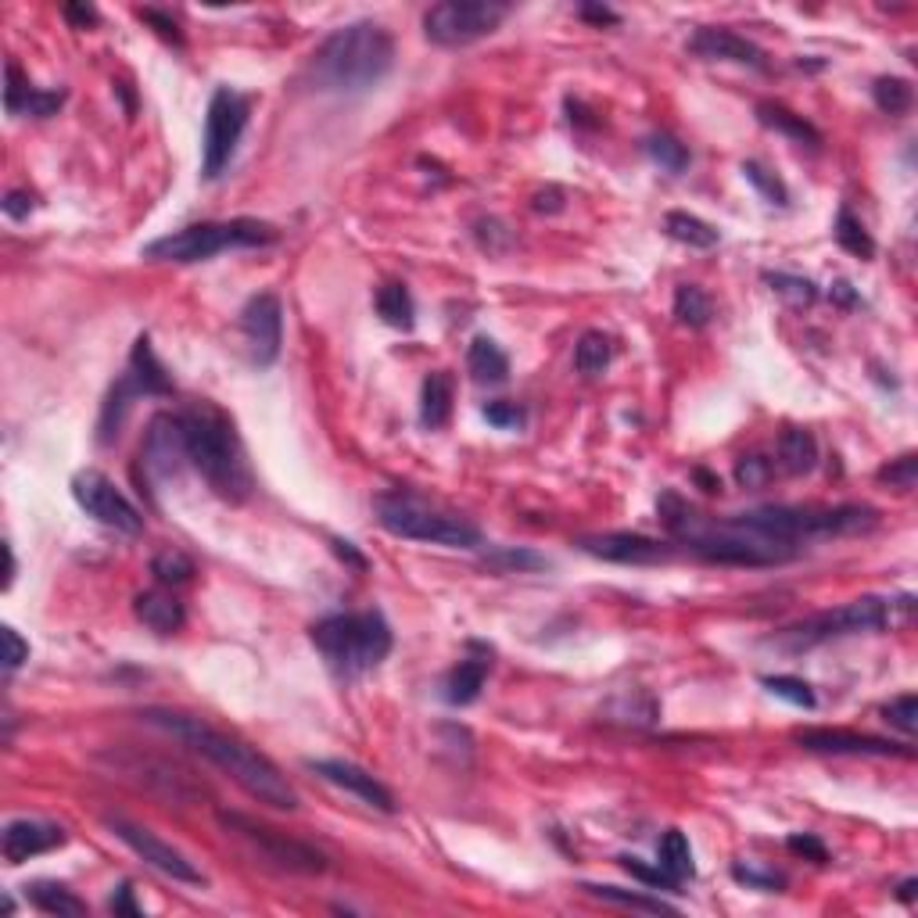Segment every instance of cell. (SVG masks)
Returning a JSON list of instances; mask_svg holds the SVG:
<instances>
[{
    "label": "cell",
    "mask_w": 918,
    "mask_h": 918,
    "mask_svg": "<svg viewBox=\"0 0 918 918\" xmlns=\"http://www.w3.org/2000/svg\"><path fill=\"white\" fill-rule=\"evenodd\" d=\"M140 718L154 729L176 735L179 743L198 749L201 757H209L216 768H223L244 793L258 800V804L277 807V811L299 807V793H294V786L280 775V768L266 754H258L255 746L241 743L237 735H226V732L212 729L209 721L184 714V710H170V707H148V710H140Z\"/></svg>",
    "instance_id": "6da1fadb"
},
{
    "label": "cell",
    "mask_w": 918,
    "mask_h": 918,
    "mask_svg": "<svg viewBox=\"0 0 918 918\" xmlns=\"http://www.w3.org/2000/svg\"><path fill=\"white\" fill-rule=\"evenodd\" d=\"M395 65V36L377 22H348L316 47L309 83L327 94H363Z\"/></svg>",
    "instance_id": "7a4b0ae2"
},
{
    "label": "cell",
    "mask_w": 918,
    "mask_h": 918,
    "mask_svg": "<svg viewBox=\"0 0 918 918\" xmlns=\"http://www.w3.org/2000/svg\"><path fill=\"white\" fill-rule=\"evenodd\" d=\"M179 423H184L190 467L205 477V485L226 502L248 499L255 481L234 420L212 403H194L179 412Z\"/></svg>",
    "instance_id": "3957f363"
},
{
    "label": "cell",
    "mask_w": 918,
    "mask_h": 918,
    "mask_svg": "<svg viewBox=\"0 0 918 918\" xmlns=\"http://www.w3.org/2000/svg\"><path fill=\"white\" fill-rule=\"evenodd\" d=\"M313 646L319 656L327 661V667L338 678L352 682L359 675H367L381 661H387L392 653V628L377 611L363 614H330L313 625Z\"/></svg>",
    "instance_id": "277c9868"
},
{
    "label": "cell",
    "mask_w": 918,
    "mask_h": 918,
    "mask_svg": "<svg viewBox=\"0 0 918 918\" xmlns=\"http://www.w3.org/2000/svg\"><path fill=\"white\" fill-rule=\"evenodd\" d=\"M373 513H377V524L387 535L395 538H409V542H431V546H445V549H477L481 546V532L463 521L456 513H445L431 507L428 499L412 496V491H381L373 499Z\"/></svg>",
    "instance_id": "5b68a950"
},
{
    "label": "cell",
    "mask_w": 918,
    "mask_h": 918,
    "mask_svg": "<svg viewBox=\"0 0 918 918\" xmlns=\"http://www.w3.org/2000/svg\"><path fill=\"white\" fill-rule=\"evenodd\" d=\"M277 226L263 223V219H226V223H198L184 226L176 234H165L159 241L144 244V258L154 263H205L219 252L230 248H266L277 244Z\"/></svg>",
    "instance_id": "8992f818"
},
{
    "label": "cell",
    "mask_w": 918,
    "mask_h": 918,
    "mask_svg": "<svg viewBox=\"0 0 918 918\" xmlns=\"http://www.w3.org/2000/svg\"><path fill=\"white\" fill-rule=\"evenodd\" d=\"M886 625H890L886 600L861 596V600H850L844 606H836V611H822V614H811L804 620H797V625L782 628L779 636H775V642L800 653V650H811V646H822L829 639L858 636V631H879Z\"/></svg>",
    "instance_id": "52a82bcc"
},
{
    "label": "cell",
    "mask_w": 918,
    "mask_h": 918,
    "mask_svg": "<svg viewBox=\"0 0 918 918\" xmlns=\"http://www.w3.org/2000/svg\"><path fill=\"white\" fill-rule=\"evenodd\" d=\"M216 818H219V825H223V829H226L230 836H237L241 844L248 847L258 861L274 864V869H280V872L323 875V872L330 869L327 855H319L316 847L302 844V839L283 836V833H277V829H269V825L248 818V814H241V811H219Z\"/></svg>",
    "instance_id": "ba28073f"
},
{
    "label": "cell",
    "mask_w": 918,
    "mask_h": 918,
    "mask_svg": "<svg viewBox=\"0 0 918 918\" xmlns=\"http://www.w3.org/2000/svg\"><path fill=\"white\" fill-rule=\"evenodd\" d=\"M507 15L502 0H442L423 11V36L438 47H467L496 33Z\"/></svg>",
    "instance_id": "9c48e42d"
},
{
    "label": "cell",
    "mask_w": 918,
    "mask_h": 918,
    "mask_svg": "<svg viewBox=\"0 0 918 918\" xmlns=\"http://www.w3.org/2000/svg\"><path fill=\"white\" fill-rule=\"evenodd\" d=\"M248 112H252L248 97H241L237 90L219 86L212 94L209 112H205V148H201V173L209 179H216L230 165V159H234L244 126H248Z\"/></svg>",
    "instance_id": "30bf717a"
},
{
    "label": "cell",
    "mask_w": 918,
    "mask_h": 918,
    "mask_svg": "<svg viewBox=\"0 0 918 918\" xmlns=\"http://www.w3.org/2000/svg\"><path fill=\"white\" fill-rule=\"evenodd\" d=\"M72 499L80 502V510L86 516H94L97 524L112 527L119 535H140L144 532V513L129 502L112 477L101 470H80L72 477Z\"/></svg>",
    "instance_id": "8fae6325"
},
{
    "label": "cell",
    "mask_w": 918,
    "mask_h": 918,
    "mask_svg": "<svg viewBox=\"0 0 918 918\" xmlns=\"http://www.w3.org/2000/svg\"><path fill=\"white\" fill-rule=\"evenodd\" d=\"M105 825L112 829L115 839H123V844L133 850V855L144 864H151L154 872L170 875V879H176V883H187V886H205V875L194 869V861L187 855H179L173 844L159 839L151 829H144V825H137V822H129V818H119V814L105 818Z\"/></svg>",
    "instance_id": "7c38bea8"
},
{
    "label": "cell",
    "mask_w": 918,
    "mask_h": 918,
    "mask_svg": "<svg viewBox=\"0 0 918 918\" xmlns=\"http://www.w3.org/2000/svg\"><path fill=\"white\" fill-rule=\"evenodd\" d=\"M241 334L255 367H274L283 345V309L277 294H255L241 309Z\"/></svg>",
    "instance_id": "4fadbf2b"
},
{
    "label": "cell",
    "mask_w": 918,
    "mask_h": 918,
    "mask_svg": "<svg viewBox=\"0 0 918 918\" xmlns=\"http://www.w3.org/2000/svg\"><path fill=\"white\" fill-rule=\"evenodd\" d=\"M140 460H144V467H148V474L154 477V481H170V477H176L179 470H184V463H190L179 412H159V417L148 423Z\"/></svg>",
    "instance_id": "5bb4252c"
},
{
    "label": "cell",
    "mask_w": 918,
    "mask_h": 918,
    "mask_svg": "<svg viewBox=\"0 0 918 918\" xmlns=\"http://www.w3.org/2000/svg\"><path fill=\"white\" fill-rule=\"evenodd\" d=\"M574 546L581 553L596 556V560L606 563H664L675 556V546L650 535H636V532H606V535H581Z\"/></svg>",
    "instance_id": "9a60e30c"
},
{
    "label": "cell",
    "mask_w": 918,
    "mask_h": 918,
    "mask_svg": "<svg viewBox=\"0 0 918 918\" xmlns=\"http://www.w3.org/2000/svg\"><path fill=\"white\" fill-rule=\"evenodd\" d=\"M797 746L811 754H850V757H911V746H897L879 735L850 732V729H800L793 732Z\"/></svg>",
    "instance_id": "2e32d148"
},
{
    "label": "cell",
    "mask_w": 918,
    "mask_h": 918,
    "mask_svg": "<svg viewBox=\"0 0 918 918\" xmlns=\"http://www.w3.org/2000/svg\"><path fill=\"white\" fill-rule=\"evenodd\" d=\"M309 768H313L323 782H330V786H338V790H348L352 797L363 800L367 807L373 811H381V814H395V797L392 790L381 782V779H373V775L367 768H359L352 765V760H341V757H319V760H309Z\"/></svg>",
    "instance_id": "e0dca14e"
},
{
    "label": "cell",
    "mask_w": 918,
    "mask_h": 918,
    "mask_svg": "<svg viewBox=\"0 0 918 918\" xmlns=\"http://www.w3.org/2000/svg\"><path fill=\"white\" fill-rule=\"evenodd\" d=\"M689 55L704 58V61H735V65H749V69H765V50H760L754 40L746 36L721 30V25H700L689 36Z\"/></svg>",
    "instance_id": "ac0fdd59"
},
{
    "label": "cell",
    "mask_w": 918,
    "mask_h": 918,
    "mask_svg": "<svg viewBox=\"0 0 918 918\" xmlns=\"http://www.w3.org/2000/svg\"><path fill=\"white\" fill-rule=\"evenodd\" d=\"M65 829L61 825H50V822H36V818H15L4 825V839H0V847H4V861L8 864H22L36 855H47V850H55L65 844Z\"/></svg>",
    "instance_id": "d6986e66"
},
{
    "label": "cell",
    "mask_w": 918,
    "mask_h": 918,
    "mask_svg": "<svg viewBox=\"0 0 918 918\" xmlns=\"http://www.w3.org/2000/svg\"><path fill=\"white\" fill-rule=\"evenodd\" d=\"M4 105L11 115H33V119H47V115H55L65 105V94L61 90H36L30 80H25V72L19 69L15 61H8L4 69Z\"/></svg>",
    "instance_id": "ffe728a7"
},
{
    "label": "cell",
    "mask_w": 918,
    "mask_h": 918,
    "mask_svg": "<svg viewBox=\"0 0 918 918\" xmlns=\"http://www.w3.org/2000/svg\"><path fill=\"white\" fill-rule=\"evenodd\" d=\"M133 614L137 620L144 628L151 631H159V636H173V631L184 628V603H179L173 592H165V589H148V592H140V596L133 600Z\"/></svg>",
    "instance_id": "44dd1931"
},
{
    "label": "cell",
    "mask_w": 918,
    "mask_h": 918,
    "mask_svg": "<svg viewBox=\"0 0 918 918\" xmlns=\"http://www.w3.org/2000/svg\"><path fill=\"white\" fill-rule=\"evenodd\" d=\"M126 373L133 377L140 395H173V377L159 363V356H154L148 334H140V338L133 341V352H129V370Z\"/></svg>",
    "instance_id": "7402d4cb"
},
{
    "label": "cell",
    "mask_w": 918,
    "mask_h": 918,
    "mask_svg": "<svg viewBox=\"0 0 918 918\" xmlns=\"http://www.w3.org/2000/svg\"><path fill=\"white\" fill-rule=\"evenodd\" d=\"M488 664L491 661H477V656H467V661H460L456 667L445 675V685H442V696H445V704L452 707H467L474 704L477 696H481L485 689V678H488Z\"/></svg>",
    "instance_id": "603a6c76"
},
{
    "label": "cell",
    "mask_w": 918,
    "mask_h": 918,
    "mask_svg": "<svg viewBox=\"0 0 918 918\" xmlns=\"http://www.w3.org/2000/svg\"><path fill=\"white\" fill-rule=\"evenodd\" d=\"M452 417V377L445 370H434L423 377V387H420V423L423 428H445Z\"/></svg>",
    "instance_id": "cb8c5ba5"
},
{
    "label": "cell",
    "mask_w": 918,
    "mask_h": 918,
    "mask_svg": "<svg viewBox=\"0 0 918 918\" xmlns=\"http://www.w3.org/2000/svg\"><path fill=\"white\" fill-rule=\"evenodd\" d=\"M757 119H760V126L779 129V133L797 140V144H807V148L822 144V133L804 119V115L790 112L786 105H775V101H760V105H757Z\"/></svg>",
    "instance_id": "d4e9b609"
},
{
    "label": "cell",
    "mask_w": 918,
    "mask_h": 918,
    "mask_svg": "<svg viewBox=\"0 0 918 918\" xmlns=\"http://www.w3.org/2000/svg\"><path fill=\"white\" fill-rule=\"evenodd\" d=\"M25 890H30L33 908L44 911V915H55V918H80V915H86V900H80L69 886H61V883L40 879V883H33V886H25Z\"/></svg>",
    "instance_id": "484cf974"
},
{
    "label": "cell",
    "mask_w": 918,
    "mask_h": 918,
    "mask_svg": "<svg viewBox=\"0 0 918 918\" xmlns=\"http://www.w3.org/2000/svg\"><path fill=\"white\" fill-rule=\"evenodd\" d=\"M467 370L477 384H502L510 377V359L491 338H474L467 352Z\"/></svg>",
    "instance_id": "4316f807"
},
{
    "label": "cell",
    "mask_w": 918,
    "mask_h": 918,
    "mask_svg": "<svg viewBox=\"0 0 918 918\" xmlns=\"http://www.w3.org/2000/svg\"><path fill=\"white\" fill-rule=\"evenodd\" d=\"M818 463V442L804 428H790L779 434V467L786 474H811Z\"/></svg>",
    "instance_id": "83f0119b"
},
{
    "label": "cell",
    "mask_w": 918,
    "mask_h": 918,
    "mask_svg": "<svg viewBox=\"0 0 918 918\" xmlns=\"http://www.w3.org/2000/svg\"><path fill=\"white\" fill-rule=\"evenodd\" d=\"M581 890L606 904H617V908H631V911H646V915H678L675 904H667L664 897L639 894V890H620V886H603V883H585Z\"/></svg>",
    "instance_id": "f1b7e54d"
},
{
    "label": "cell",
    "mask_w": 918,
    "mask_h": 918,
    "mask_svg": "<svg viewBox=\"0 0 918 918\" xmlns=\"http://www.w3.org/2000/svg\"><path fill=\"white\" fill-rule=\"evenodd\" d=\"M140 392H137V384H133V377H129V373H123L119 381H115V387L108 392V403H105V409H101V423H97V438H101V445H108V442H115V438H119V428H123V417H126V409L133 406V398H137Z\"/></svg>",
    "instance_id": "f546056e"
},
{
    "label": "cell",
    "mask_w": 918,
    "mask_h": 918,
    "mask_svg": "<svg viewBox=\"0 0 918 918\" xmlns=\"http://www.w3.org/2000/svg\"><path fill=\"white\" fill-rule=\"evenodd\" d=\"M656 864L675 879V883H685V879L696 875V864H693V847L689 839H685L682 829H667L664 839L656 844Z\"/></svg>",
    "instance_id": "4dcf8cb0"
},
{
    "label": "cell",
    "mask_w": 918,
    "mask_h": 918,
    "mask_svg": "<svg viewBox=\"0 0 918 918\" xmlns=\"http://www.w3.org/2000/svg\"><path fill=\"white\" fill-rule=\"evenodd\" d=\"M377 313L387 327L412 330V323H417V305H412V294L406 283H384L377 291Z\"/></svg>",
    "instance_id": "1f68e13d"
},
{
    "label": "cell",
    "mask_w": 918,
    "mask_h": 918,
    "mask_svg": "<svg viewBox=\"0 0 918 918\" xmlns=\"http://www.w3.org/2000/svg\"><path fill=\"white\" fill-rule=\"evenodd\" d=\"M664 230L671 237H675L678 244H689V248H714V244L721 241V234L710 223H704L700 216H689V212H667L664 216Z\"/></svg>",
    "instance_id": "d6a6232c"
},
{
    "label": "cell",
    "mask_w": 918,
    "mask_h": 918,
    "mask_svg": "<svg viewBox=\"0 0 918 918\" xmlns=\"http://www.w3.org/2000/svg\"><path fill=\"white\" fill-rule=\"evenodd\" d=\"M614 359V341L611 334L603 330H585L574 345V367L578 373H585V377H596L606 367H611Z\"/></svg>",
    "instance_id": "836d02e7"
},
{
    "label": "cell",
    "mask_w": 918,
    "mask_h": 918,
    "mask_svg": "<svg viewBox=\"0 0 918 918\" xmlns=\"http://www.w3.org/2000/svg\"><path fill=\"white\" fill-rule=\"evenodd\" d=\"M675 319L682 323V327H693V330H700L710 323V316H714V305H710L707 299V291L700 288V283H678L675 288Z\"/></svg>",
    "instance_id": "e575fe53"
},
{
    "label": "cell",
    "mask_w": 918,
    "mask_h": 918,
    "mask_svg": "<svg viewBox=\"0 0 918 918\" xmlns=\"http://www.w3.org/2000/svg\"><path fill=\"white\" fill-rule=\"evenodd\" d=\"M911 97H915V90H911L908 80H900V75H879V80L872 83L875 108L886 112V115H904L911 108Z\"/></svg>",
    "instance_id": "d590c367"
},
{
    "label": "cell",
    "mask_w": 918,
    "mask_h": 918,
    "mask_svg": "<svg viewBox=\"0 0 918 918\" xmlns=\"http://www.w3.org/2000/svg\"><path fill=\"white\" fill-rule=\"evenodd\" d=\"M836 244L844 252H850V255H858V258H872L875 255V241L869 237V230H864L858 219H855V212L850 209H839V216H836Z\"/></svg>",
    "instance_id": "8d00e7d4"
},
{
    "label": "cell",
    "mask_w": 918,
    "mask_h": 918,
    "mask_svg": "<svg viewBox=\"0 0 918 918\" xmlns=\"http://www.w3.org/2000/svg\"><path fill=\"white\" fill-rule=\"evenodd\" d=\"M485 563L488 567H496V571H516V574H527V571H546L549 560L546 556H538L532 549H496V553H488L485 556Z\"/></svg>",
    "instance_id": "74e56055"
},
{
    "label": "cell",
    "mask_w": 918,
    "mask_h": 918,
    "mask_svg": "<svg viewBox=\"0 0 918 918\" xmlns=\"http://www.w3.org/2000/svg\"><path fill=\"white\" fill-rule=\"evenodd\" d=\"M765 682V689L771 696H779V700L786 704H793V707H804V710H814V704H818V696H814V689L804 682V678H793V675H768V678H760Z\"/></svg>",
    "instance_id": "f35d334b"
},
{
    "label": "cell",
    "mask_w": 918,
    "mask_h": 918,
    "mask_svg": "<svg viewBox=\"0 0 918 918\" xmlns=\"http://www.w3.org/2000/svg\"><path fill=\"white\" fill-rule=\"evenodd\" d=\"M646 154L667 173H682L685 165H689V151H685V144H678L671 133H653L646 140Z\"/></svg>",
    "instance_id": "ab89813d"
},
{
    "label": "cell",
    "mask_w": 918,
    "mask_h": 918,
    "mask_svg": "<svg viewBox=\"0 0 918 918\" xmlns=\"http://www.w3.org/2000/svg\"><path fill=\"white\" fill-rule=\"evenodd\" d=\"M151 574L162 581V585H184L194 574V563L190 556H184L179 549H165L151 560Z\"/></svg>",
    "instance_id": "60d3db41"
},
{
    "label": "cell",
    "mask_w": 918,
    "mask_h": 918,
    "mask_svg": "<svg viewBox=\"0 0 918 918\" xmlns=\"http://www.w3.org/2000/svg\"><path fill=\"white\" fill-rule=\"evenodd\" d=\"M743 176L760 190V198L771 201V205H790V190H786V184L779 176H775L771 170H765L760 162H743Z\"/></svg>",
    "instance_id": "b9f144b4"
},
{
    "label": "cell",
    "mask_w": 918,
    "mask_h": 918,
    "mask_svg": "<svg viewBox=\"0 0 918 918\" xmlns=\"http://www.w3.org/2000/svg\"><path fill=\"white\" fill-rule=\"evenodd\" d=\"M620 861V869H625L631 879H639V883H646V886H653V890H667V894H682V883H675V879H671L661 864H646V861H639V858H617Z\"/></svg>",
    "instance_id": "7bdbcfd3"
},
{
    "label": "cell",
    "mask_w": 918,
    "mask_h": 918,
    "mask_svg": "<svg viewBox=\"0 0 918 918\" xmlns=\"http://www.w3.org/2000/svg\"><path fill=\"white\" fill-rule=\"evenodd\" d=\"M765 280L771 283V291H779L782 299H790L793 305H811L818 299L814 283L807 277H793V274H765Z\"/></svg>",
    "instance_id": "ee69618b"
},
{
    "label": "cell",
    "mask_w": 918,
    "mask_h": 918,
    "mask_svg": "<svg viewBox=\"0 0 918 918\" xmlns=\"http://www.w3.org/2000/svg\"><path fill=\"white\" fill-rule=\"evenodd\" d=\"M883 718L904 735H915L918 732V696L915 693H904L897 700H890L883 707Z\"/></svg>",
    "instance_id": "f6af8a7d"
},
{
    "label": "cell",
    "mask_w": 918,
    "mask_h": 918,
    "mask_svg": "<svg viewBox=\"0 0 918 918\" xmlns=\"http://www.w3.org/2000/svg\"><path fill=\"white\" fill-rule=\"evenodd\" d=\"M879 481H890V488H900V491H911L918 481V460L915 452H904L900 460H890L883 470H879Z\"/></svg>",
    "instance_id": "bcb514c9"
},
{
    "label": "cell",
    "mask_w": 918,
    "mask_h": 918,
    "mask_svg": "<svg viewBox=\"0 0 918 918\" xmlns=\"http://www.w3.org/2000/svg\"><path fill=\"white\" fill-rule=\"evenodd\" d=\"M474 237L488 255H502L513 244V234L507 230V223H499V219H481V223L474 226Z\"/></svg>",
    "instance_id": "7dc6e473"
},
{
    "label": "cell",
    "mask_w": 918,
    "mask_h": 918,
    "mask_svg": "<svg viewBox=\"0 0 918 918\" xmlns=\"http://www.w3.org/2000/svg\"><path fill=\"white\" fill-rule=\"evenodd\" d=\"M485 420L491 423V428H499V431H516V428H524L527 412H524V406H516V403H488L485 406Z\"/></svg>",
    "instance_id": "c3c4849f"
},
{
    "label": "cell",
    "mask_w": 918,
    "mask_h": 918,
    "mask_svg": "<svg viewBox=\"0 0 918 918\" xmlns=\"http://www.w3.org/2000/svg\"><path fill=\"white\" fill-rule=\"evenodd\" d=\"M768 477H771V463L765 456H743L740 463H735V481H740L743 488L765 485Z\"/></svg>",
    "instance_id": "681fc988"
},
{
    "label": "cell",
    "mask_w": 918,
    "mask_h": 918,
    "mask_svg": "<svg viewBox=\"0 0 918 918\" xmlns=\"http://www.w3.org/2000/svg\"><path fill=\"white\" fill-rule=\"evenodd\" d=\"M732 879H735V883L754 886V890H765V894H775V890L786 886L782 875H775V872H757V869H749V864H732Z\"/></svg>",
    "instance_id": "f907efd6"
},
{
    "label": "cell",
    "mask_w": 918,
    "mask_h": 918,
    "mask_svg": "<svg viewBox=\"0 0 918 918\" xmlns=\"http://www.w3.org/2000/svg\"><path fill=\"white\" fill-rule=\"evenodd\" d=\"M140 22H148L154 33L162 36V40H170V44H184V33H179V25H176V19L173 15H165V11H159V8H140Z\"/></svg>",
    "instance_id": "816d5d0a"
},
{
    "label": "cell",
    "mask_w": 918,
    "mask_h": 918,
    "mask_svg": "<svg viewBox=\"0 0 918 918\" xmlns=\"http://www.w3.org/2000/svg\"><path fill=\"white\" fill-rule=\"evenodd\" d=\"M0 639H4V667L8 671H15V667H22L25 661H30V642H25L11 625L0 628Z\"/></svg>",
    "instance_id": "f5cc1de1"
},
{
    "label": "cell",
    "mask_w": 918,
    "mask_h": 918,
    "mask_svg": "<svg viewBox=\"0 0 918 918\" xmlns=\"http://www.w3.org/2000/svg\"><path fill=\"white\" fill-rule=\"evenodd\" d=\"M61 15H65V22L72 25V30H94V25L101 22L97 8H94V4H83V0H72V4H65Z\"/></svg>",
    "instance_id": "db71d44e"
},
{
    "label": "cell",
    "mask_w": 918,
    "mask_h": 918,
    "mask_svg": "<svg viewBox=\"0 0 918 918\" xmlns=\"http://www.w3.org/2000/svg\"><path fill=\"white\" fill-rule=\"evenodd\" d=\"M786 847L793 850V855H804V858H811V861H825L829 858V850H825V844L818 836H807V833H793L790 839H786Z\"/></svg>",
    "instance_id": "11a10c76"
},
{
    "label": "cell",
    "mask_w": 918,
    "mask_h": 918,
    "mask_svg": "<svg viewBox=\"0 0 918 918\" xmlns=\"http://www.w3.org/2000/svg\"><path fill=\"white\" fill-rule=\"evenodd\" d=\"M532 209L535 212H563L567 209V194H563V187H556V184H549V187H542L535 198H532Z\"/></svg>",
    "instance_id": "9f6ffc18"
},
{
    "label": "cell",
    "mask_w": 918,
    "mask_h": 918,
    "mask_svg": "<svg viewBox=\"0 0 918 918\" xmlns=\"http://www.w3.org/2000/svg\"><path fill=\"white\" fill-rule=\"evenodd\" d=\"M108 911H112V915H129V918H140V915H144V911H140V904L133 900V886H129V883H123V886L108 897Z\"/></svg>",
    "instance_id": "6f0895ef"
},
{
    "label": "cell",
    "mask_w": 918,
    "mask_h": 918,
    "mask_svg": "<svg viewBox=\"0 0 918 918\" xmlns=\"http://www.w3.org/2000/svg\"><path fill=\"white\" fill-rule=\"evenodd\" d=\"M36 209V198L33 194H25V190H8L4 194V212L11 216V219H25Z\"/></svg>",
    "instance_id": "680465c9"
},
{
    "label": "cell",
    "mask_w": 918,
    "mask_h": 918,
    "mask_svg": "<svg viewBox=\"0 0 918 918\" xmlns=\"http://www.w3.org/2000/svg\"><path fill=\"white\" fill-rule=\"evenodd\" d=\"M330 549L338 553L345 563H352L356 571H367V556L359 553V549L352 546V542H345V538H330Z\"/></svg>",
    "instance_id": "91938a15"
},
{
    "label": "cell",
    "mask_w": 918,
    "mask_h": 918,
    "mask_svg": "<svg viewBox=\"0 0 918 918\" xmlns=\"http://www.w3.org/2000/svg\"><path fill=\"white\" fill-rule=\"evenodd\" d=\"M581 19H589V22H596V25H617V11L611 8H596V4H581Z\"/></svg>",
    "instance_id": "94428289"
},
{
    "label": "cell",
    "mask_w": 918,
    "mask_h": 918,
    "mask_svg": "<svg viewBox=\"0 0 918 918\" xmlns=\"http://www.w3.org/2000/svg\"><path fill=\"white\" fill-rule=\"evenodd\" d=\"M833 299H836L839 305H855V302H858V294L850 291V283H847V280H836V283H833Z\"/></svg>",
    "instance_id": "6125c7cd"
},
{
    "label": "cell",
    "mask_w": 918,
    "mask_h": 918,
    "mask_svg": "<svg viewBox=\"0 0 918 918\" xmlns=\"http://www.w3.org/2000/svg\"><path fill=\"white\" fill-rule=\"evenodd\" d=\"M696 481H700V485H704V491H718V488H721V477H714V474H707L704 467H700V470H696Z\"/></svg>",
    "instance_id": "be15d7a7"
},
{
    "label": "cell",
    "mask_w": 918,
    "mask_h": 918,
    "mask_svg": "<svg viewBox=\"0 0 918 918\" xmlns=\"http://www.w3.org/2000/svg\"><path fill=\"white\" fill-rule=\"evenodd\" d=\"M915 879H904V883L897 886V900H904V904H911L915 900Z\"/></svg>",
    "instance_id": "e7e4bbea"
}]
</instances>
